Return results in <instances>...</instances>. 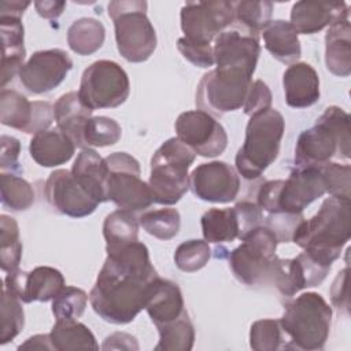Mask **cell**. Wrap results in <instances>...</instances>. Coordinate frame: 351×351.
I'll use <instances>...</instances> for the list:
<instances>
[{
    "instance_id": "cell-4",
    "label": "cell",
    "mask_w": 351,
    "mask_h": 351,
    "mask_svg": "<svg viewBox=\"0 0 351 351\" xmlns=\"http://www.w3.org/2000/svg\"><path fill=\"white\" fill-rule=\"evenodd\" d=\"M332 307L317 292H304L288 302L280 318L282 333L288 336L284 346L291 350H322L330 332Z\"/></svg>"
},
{
    "instance_id": "cell-8",
    "label": "cell",
    "mask_w": 351,
    "mask_h": 351,
    "mask_svg": "<svg viewBox=\"0 0 351 351\" xmlns=\"http://www.w3.org/2000/svg\"><path fill=\"white\" fill-rule=\"evenodd\" d=\"M147 1L138 0L108 4L118 52L132 63L145 62L156 48V32L147 16Z\"/></svg>"
},
{
    "instance_id": "cell-55",
    "label": "cell",
    "mask_w": 351,
    "mask_h": 351,
    "mask_svg": "<svg viewBox=\"0 0 351 351\" xmlns=\"http://www.w3.org/2000/svg\"><path fill=\"white\" fill-rule=\"evenodd\" d=\"M18 350H53L49 335H34L18 346Z\"/></svg>"
},
{
    "instance_id": "cell-25",
    "label": "cell",
    "mask_w": 351,
    "mask_h": 351,
    "mask_svg": "<svg viewBox=\"0 0 351 351\" xmlns=\"http://www.w3.org/2000/svg\"><path fill=\"white\" fill-rule=\"evenodd\" d=\"M53 118L56 128L69 136L75 147L84 149V129L92 118V110L80 99L78 92H67L62 95L53 104Z\"/></svg>"
},
{
    "instance_id": "cell-12",
    "label": "cell",
    "mask_w": 351,
    "mask_h": 351,
    "mask_svg": "<svg viewBox=\"0 0 351 351\" xmlns=\"http://www.w3.org/2000/svg\"><path fill=\"white\" fill-rule=\"evenodd\" d=\"M129 93V77L117 62L96 60L82 73L78 96L92 111L115 108L126 101Z\"/></svg>"
},
{
    "instance_id": "cell-26",
    "label": "cell",
    "mask_w": 351,
    "mask_h": 351,
    "mask_svg": "<svg viewBox=\"0 0 351 351\" xmlns=\"http://www.w3.org/2000/svg\"><path fill=\"white\" fill-rule=\"evenodd\" d=\"M71 173L80 185L100 204L107 200V176L108 169L104 158H101L95 149L84 148L77 155Z\"/></svg>"
},
{
    "instance_id": "cell-22",
    "label": "cell",
    "mask_w": 351,
    "mask_h": 351,
    "mask_svg": "<svg viewBox=\"0 0 351 351\" xmlns=\"http://www.w3.org/2000/svg\"><path fill=\"white\" fill-rule=\"evenodd\" d=\"M0 33L3 43L1 53V88L19 74L26 58L25 29L21 18L0 16Z\"/></svg>"
},
{
    "instance_id": "cell-2",
    "label": "cell",
    "mask_w": 351,
    "mask_h": 351,
    "mask_svg": "<svg viewBox=\"0 0 351 351\" xmlns=\"http://www.w3.org/2000/svg\"><path fill=\"white\" fill-rule=\"evenodd\" d=\"M350 207L348 200L325 199L315 215L299 223L292 241L318 263L332 267L350 240Z\"/></svg>"
},
{
    "instance_id": "cell-42",
    "label": "cell",
    "mask_w": 351,
    "mask_h": 351,
    "mask_svg": "<svg viewBox=\"0 0 351 351\" xmlns=\"http://www.w3.org/2000/svg\"><path fill=\"white\" fill-rule=\"evenodd\" d=\"M211 258V248L206 240H188L181 243L174 251L176 266L185 273L203 269Z\"/></svg>"
},
{
    "instance_id": "cell-53",
    "label": "cell",
    "mask_w": 351,
    "mask_h": 351,
    "mask_svg": "<svg viewBox=\"0 0 351 351\" xmlns=\"http://www.w3.org/2000/svg\"><path fill=\"white\" fill-rule=\"evenodd\" d=\"M37 14L45 19H56L62 15L66 7V1H34Z\"/></svg>"
},
{
    "instance_id": "cell-11",
    "label": "cell",
    "mask_w": 351,
    "mask_h": 351,
    "mask_svg": "<svg viewBox=\"0 0 351 351\" xmlns=\"http://www.w3.org/2000/svg\"><path fill=\"white\" fill-rule=\"evenodd\" d=\"M104 160L108 169L107 200L133 213L145 210L154 203L148 182L140 178L141 170L136 158L128 152H112Z\"/></svg>"
},
{
    "instance_id": "cell-16",
    "label": "cell",
    "mask_w": 351,
    "mask_h": 351,
    "mask_svg": "<svg viewBox=\"0 0 351 351\" xmlns=\"http://www.w3.org/2000/svg\"><path fill=\"white\" fill-rule=\"evenodd\" d=\"M214 62L217 67H233L254 75L261 53L259 34L233 22L214 38Z\"/></svg>"
},
{
    "instance_id": "cell-48",
    "label": "cell",
    "mask_w": 351,
    "mask_h": 351,
    "mask_svg": "<svg viewBox=\"0 0 351 351\" xmlns=\"http://www.w3.org/2000/svg\"><path fill=\"white\" fill-rule=\"evenodd\" d=\"M177 48L180 53L192 64L202 67V69H208L211 67L214 62V52L211 45H202V44H195L188 41L186 38L181 37L177 41Z\"/></svg>"
},
{
    "instance_id": "cell-32",
    "label": "cell",
    "mask_w": 351,
    "mask_h": 351,
    "mask_svg": "<svg viewBox=\"0 0 351 351\" xmlns=\"http://www.w3.org/2000/svg\"><path fill=\"white\" fill-rule=\"evenodd\" d=\"M33 101L14 89H1L0 93V121L4 126L29 133L33 119Z\"/></svg>"
},
{
    "instance_id": "cell-6",
    "label": "cell",
    "mask_w": 351,
    "mask_h": 351,
    "mask_svg": "<svg viewBox=\"0 0 351 351\" xmlns=\"http://www.w3.org/2000/svg\"><path fill=\"white\" fill-rule=\"evenodd\" d=\"M325 193L319 166H295L287 180L265 181L258 189L255 203L269 214H302L307 206Z\"/></svg>"
},
{
    "instance_id": "cell-37",
    "label": "cell",
    "mask_w": 351,
    "mask_h": 351,
    "mask_svg": "<svg viewBox=\"0 0 351 351\" xmlns=\"http://www.w3.org/2000/svg\"><path fill=\"white\" fill-rule=\"evenodd\" d=\"M1 204L12 211H25L34 203V192L32 185L22 177L12 173L0 174Z\"/></svg>"
},
{
    "instance_id": "cell-41",
    "label": "cell",
    "mask_w": 351,
    "mask_h": 351,
    "mask_svg": "<svg viewBox=\"0 0 351 351\" xmlns=\"http://www.w3.org/2000/svg\"><path fill=\"white\" fill-rule=\"evenodd\" d=\"M122 129L119 123L108 117H92L84 129V143L86 148L108 147L119 141Z\"/></svg>"
},
{
    "instance_id": "cell-44",
    "label": "cell",
    "mask_w": 351,
    "mask_h": 351,
    "mask_svg": "<svg viewBox=\"0 0 351 351\" xmlns=\"http://www.w3.org/2000/svg\"><path fill=\"white\" fill-rule=\"evenodd\" d=\"M284 341L280 321L273 318L258 319L250 329V346L255 351H276Z\"/></svg>"
},
{
    "instance_id": "cell-43",
    "label": "cell",
    "mask_w": 351,
    "mask_h": 351,
    "mask_svg": "<svg viewBox=\"0 0 351 351\" xmlns=\"http://www.w3.org/2000/svg\"><path fill=\"white\" fill-rule=\"evenodd\" d=\"M86 292L77 287L64 285L52 299V313L56 319H78L88 303Z\"/></svg>"
},
{
    "instance_id": "cell-27",
    "label": "cell",
    "mask_w": 351,
    "mask_h": 351,
    "mask_svg": "<svg viewBox=\"0 0 351 351\" xmlns=\"http://www.w3.org/2000/svg\"><path fill=\"white\" fill-rule=\"evenodd\" d=\"M325 64L337 77L351 73V25L350 19L332 23L325 34Z\"/></svg>"
},
{
    "instance_id": "cell-19",
    "label": "cell",
    "mask_w": 351,
    "mask_h": 351,
    "mask_svg": "<svg viewBox=\"0 0 351 351\" xmlns=\"http://www.w3.org/2000/svg\"><path fill=\"white\" fill-rule=\"evenodd\" d=\"M64 287L63 274L51 266H38L32 271L14 270L4 278V289L22 303L49 302Z\"/></svg>"
},
{
    "instance_id": "cell-33",
    "label": "cell",
    "mask_w": 351,
    "mask_h": 351,
    "mask_svg": "<svg viewBox=\"0 0 351 351\" xmlns=\"http://www.w3.org/2000/svg\"><path fill=\"white\" fill-rule=\"evenodd\" d=\"M138 228L140 222L133 211L118 208L110 213L103 222L106 248H115L137 241Z\"/></svg>"
},
{
    "instance_id": "cell-21",
    "label": "cell",
    "mask_w": 351,
    "mask_h": 351,
    "mask_svg": "<svg viewBox=\"0 0 351 351\" xmlns=\"http://www.w3.org/2000/svg\"><path fill=\"white\" fill-rule=\"evenodd\" d=\"M285 101L292 108H306L319 99V78L313 66L306 62L289 64L282 75Z\"/></svg>"
},
{
    "instance_id": "cell-34",
    "label": "cell",
    "mask_w": 351,
    "mask_h": 351,
    "mask_svg": "<svg viewBox=\"0 0 351 351\" xmlns=\"http://www.w3.org/2000/svg\"><path fill=\"white\" fill-rule=\"evenodd\" d=\"M159 341L155 351H189L195 343V328L186 311L178 318L156 326Z\"/></svg>"
},
{
    "instance_id": "cell-18",
    "label": "cell",
    "mask_w": 351,
    "mask_h": 351,
    "mask_svg": "<svg viewBox=\"0 0 351 351\" xmlns=\"http://www.w3.org/2000/svg\"><path fill=\"white\" fill-rule=\"evenodd\" d=\"M47 202L60 214L71 218L90 215L99 203L80 185L71 170H53L45 181Z\"/></svg>"
},
{
    "instance_id": "cell-45",
    "label": "cell",
    "mask_w": 351,
    "mask_h": 351,
    "mask_svg": "<svg viewBox=\"0 0 351 351\" xmlns=\"http://www.w3.org/2000/svg\"><path fill=\"white\" fill-rule=\"evenodd\" d=\"M326 192L337 199L350 202L351 188V167L350 165H341L337 162H328L319 166Z\"/></svg>"
},
{
    "instance_id": "cell-24",
    "label": "cell",
    "mask_w": 351,
    "mask_h": 351,
    "mask_svg": "<svg viewBox=\"0 0 351 351\" xmlns=\"http://www.w3.org/2000/svg\"><path fill=\"white\" fill-rule=\"evenodd\" d=\"M145 310L155 326L178 318L185 311L180 287L174 281L158 277L149 289Z\"/></svg>"
},
{
    "instance_id": "cell-29",
    "label": "cell",
    "mask_w": 351,
    "mask_h": 351,
    "mask_svg": "<svg viewBox=\"0 0 351 351\" xmlns=\"http://www.w3.org/2000/svg\"><path fill=\"white\" fill-rule=\"evenodd\" d=\"M200 225L207 243H230L240 239V222L234 207L207 210L200 218Z\"/></svg>"
},
{
    "instance_id": "cell-30",
    "label": "cell",
    "mask_w": 351,
    "mask_h": 351,
    "mask_svg": "<svg viewBox=\"0 0 351 351\" xmlns=\"http://www.w3.org/2000/svg\"><path fill=\"white\" fill-rule=\"evenodd\" d=\"M51 343L56 351L99 350L92 330L77 319H56L49 333Z\"/></svg>"
},
{
    "instance_id": "cell-46",
    "label": "cell",
    "mask_w": 351,
    "mask_h": 351,
    "mask_svg": "<svg viewBox=\"0 0 351 351\" xmlns=\"http://www.w3.org/2000/svg\"><path fill=\"white\" fill-rule=\"evenodd\" d=\"M303 219H304L303 214H288V213L269 214L265 218V226H267L276 234L278 243H289L292 241V236L296 228Z\"/></svg>"
},
{
    "instance_id": "cell-5",
    "label": "cell",
    "mask_w": 351,
    "mask_h": 351,
    "mask_svg": "<svg viewBox=\"0 0 351 351\" xmlns=\"http://www.w3.org/2000/svg\"><path fill=\"white\" fill-rule=\"evenodd\" d=\"M285 121L276 108L250 117L244 144L236 154V171L245 180H256L277 159Z\"/></svg>"
},
{
    "instance_id": "cell-28",
    "label": "cell",
    "mask_w": 351,
    "mask_h": 351,
    "mask_svg": "<svg viewBox=\"0 0 351 351\" xmlns=\"http://www.w3.org/2000/svg\"><path fill=\"white\" fill-rule=\"evenodd\" d=\"M298 30L293 25L284 19L271 21L263 30L265 48L274 59L285 64L296 63L302 56Z\"/></svg>"
},
{
    "instance_id": "cell-40",
    "label": "cell",
    "mask_w": 351,
    "mask_h": 351,
    "mask_svg": "<svg viewBox=\"0 0 351 351\" xmlns=\"http://www.w3.org/2000/svg\"><path fill=\"white\" fill-rule=\"evenodd\" d=\"M25 313L22 302L5 291H1V332L0 344H7L14 340L23 329Z\"/></svg>"
},
{
    "instance_id": "cell-31",
    "label": "cell",
    "mask_w": 351,
    "mask_h": 351,
    "mask_svg": "<svg viewBox=\"0 0 351 351\" xmlns=\"http://www.w3.org/2000/svg\"><path fill=\"white\" fill-rule=\"evenodd\" d=\"M106 38L104 25L95 18H80L67 29V44L73 52L81 56L99 51Z\"/></svg>"
},
{
    "instance_id": "cell-17",
    "label": "cell",
    "mask_w": 351,
    "mask_h": 351,
    "mask_svg": "<svg viewBox=\"0 0 351 351\" xmlns=\"http://www.w3.org/2000/svg\"><path fill=\"white\" fill-rule=\"evenodd\" d=\"M189 188L200 200L210 203H230L240 191L239 173L226 162L202 163L189 176Z\"/></svg>"
},
{
    "instance_id": "cell-7",
    "label": "cell",
    "mask_w": 351,
    "mask_h": 351,
    "mask_svg": "<svg viewBox=\"0 0 351 351\" xmlns=\"http://www.w3.org/2000/svg\"><path fill=\"white\" fill-rule=\"evenodd\" d=\"M196 154L178 137L166 140L151 158L148 186L154 203L171 206L189 189L188 170Z\"/></svg>"
},
{
    "instance_id": "cell-1",
    "label": "cell",
    "mask_w": 351,
    "mask_h": 351,
    "mask_svg": "<svg viewBox=\"0 0 351 351\" xmlns=\"http://www.w3.org/2000/svg\"><path fill=\"white\" fill-rule=\"evenodd\" d=\"M106 251L107 258L89 292V302L106 322L129 324L145 308L152 282L159 276L147 245L138 240Z\"/></svg>"
},
{
    "instance_id": "cell-39",
    "label": "cell",
    "mask_w": 351,
    "mask_h": 351,
    "mask_svg": "<svg viewBox=\"0 0 351 351\" xmlns=\"http://www.w3.org/2000/svg\"><path fill=\"white\" fill-rule=\"evenodd\" d=\"M234 23L248 29L252 33H262V30L271 22L273 4L270 1H234Z\"/></svg>"
},
{
    "instance_id": "cell-14",
    "label": "cell",
    "mask_w": 351,
    "mask_h": 351,
    "mask_svg": "<svg viewBox=\"0 0 351 351\" xmlns=\"http://www.w3.org/2000/svg\"><path fill=\"white\" fill-rule=\"evenodd\" d=\"M174 129L177 137L203 158L218 156L228 145L225 128L213 115L202 110L181 112Z\"/></svg>"
},
{
    "instance_id": "cell-15",
    "label": "cell",
    "mask_w": 351,
    "mask_h": 351,
    "mask_svg": "<svg viewBox=\"0 0 351 351\" xmlns=\"http://www.w3.org/2000/svg\"><path fill=\"white\" fill-rule=\"evenodd\" d=\"M71 69L73 60L66 51L60 48L43 49L29 58L18 77L26 90L41 95L59 86Z\"/></svg>"
},
{
    "instance_id": "cell-20",
    "label": "cell",
    "mask_w": 351,
    "mask_h": 351,
    "mask_svg": "<svg viewBox=\"0 0 351 351\" xmlns=\"http://www.w3.org/2000/svg\"><path fill=\"white\" fill-rule=\"evenodd\" d=\"M350 19L344 1H296L291 8V23L299 34H314L332 23Z\"/></svg>"
},
{
    "instance_id": "cell-13",
    "label": "cell",
    "mask_w": 351,
    "mask_h": 351,
    "mask_svg": "<svg viewBox=\"0 0 351 351\" xmlns=\"http://www.w3.org/2000/svg\"><path fill=\"white\" fill-rule=\"evenodd\" d=\"M181 29L191 43L211 45V41L233 25V1H188L181 8Z\"/></svg>"
},
{
    "instance_id": "cell-10",
    "label": "cell",
    "mask_w": 351,
    "mask_h": 351,
    "mask_svg": "<svg viewBox=\"0 0 351 351\" xmlns=\"http://www.w3.org/2000/svg\"><path fill=\"white\" fill-rule=\"evenodd\" d=\"M278 240L265 225L251 229L241 237V244L228 254L234 277L245 285L269 284Z\"/></svg>"
},
{
    "instance_id": "cell-52",
    "label": "cell",
    "mask_w": 351,
    "mask_h": 351,
    "mask_svg": "<svg viewBox=\"0 0 351 351\" xmlns=\"http://www.w3.org/2000/svg\"><path fill=\"white\" fill-rule=\"evenodd\" d=\"M103 350H138V343L134 336L125 332H115L106 337Z\"/></svg>"
},
{
    "instance_id": "cell-36",
    "label": "cell",
    "mask_w": 351,
    "mask_h": 351,
    "mask_svg": "<svg viewBox=\"0 0 351 351\" xmlns=\"http://www.w3.org/2000/svg\"><path fill=\"white\" fill-rule=\"evenodd\" d=\"M22 258V241L16 221L5 214L0 215V266L5 273L19 267Z\"/></svg>"
},
{
    "instance_id": "cell-23",
    "label": "cell",
    "mask_w": 351,
    "mask_h": 351,
    "mask_svg": "<svg viewBox=\"0 0 351 351\" xmlns=\"http://www.w3.org/2000/svg\"><path fill=\"white\" fill-rule=\"evenodd\" d=\"M29 152L37 165L43 167H56L73 158L75 144L56 128L33 134L29 144Z\"/></svg>"
},
{
    "instance_id": "cell-47",
    "label": "cell",
    "mask_w": 351,
    "mask_h": 351,
    "mask_svg": "<svg viewBox=\"0 0 351 351\" xmlns=\"http://www.w3.org/2000/svg\"><path fill=\"white\" fill-rule=\"evenodd\" d=\"M271 100L273 96L269 86L262 80H255L248 89L243 111L245 115L252 117L271 108Z\"/></svg>"
},
{
    "instance_id": "cell-35",
    "label": "cell",
    "mask_w": 351,
    "mask_h": 351,
    "mask_svg": "<svg viewBox=\"0 0 351 351\" xmlns=\"http://www.w3.org/2000/svg\"><path fill=\"white\" fill-rule=\"evenodd\" d=\"M269 284H273L278 292L287 298H291L299 291L307 288L306 277L299 259H284L276 256L270 270Z\"/></svg>"
},
{
    "instance_id": "cell-50",
    "label": "cell",
    "mask_w": 351,
    "mask_h": 351,
    "mask_svg": "<svg viewBox=\"0 0 351 351\" xmlns=\"http://www.w3.org/2000/svg\"><path fill=\"white\" fill-rule=\"evenodd\" d=\"M19 154H21V143L18 138L12 136L3 134L1 136V154H0V167L1 170L10 171H21L19 166Z\"/></svg>"
},
{
    "instance_id": "cell-38",
    "label": "cell",
    "mask_w": 351,
    "mask_h": 351,
    "mask_svg": "<svg viewBox=\"0 0 351 351\" xmlns=\"http://www.w3.org/2000/svg\"><path fill=\"white\" fill-rule=\"evenodd\" d=\"M138 222L148 234L159 240H170L178 234L181 217L176 208L165 207L143 213Z\"/></svg>"
},
{
    "instance_id": "cell-49",
    "label": "cell",
    "mask_w": 351,
    "mask_h": 351,
    "mask_svg": "<svg viewBox=\"0 0 351 351\" xmlns=\"http://www.w3.org/2000/svg\"><path fill=\"white\" fill-rule=\"evenodd\" d=\"M234 210L239 217L240 222V240L243 236H245L251 229L261 225L263 221V214L261 207L255 202L250 200H241L236 203Z\"/></svg>"
},
{
    "instance_id": "cell-3",
    "label": "cell",
    "mask_w": 351,
    "mask_h": 351,
    "mask_svg": "<svg viewBox=\"0 0 351 351\" xmlns=\"http://www.w3.org/2000/svg\"><path fill=\"white\" fill-rule=\"evenodd\" d=\"M350 115L343 108L330 106L313 128L299 134L295 166H321L333 156L350 159Z\"/></svg>"
},
{
    "instance_id": "cell-51",
    "label": "cell",
    "mask_w": 351,
    "mask_h": 351,
    "mask_svg": "<svg viewBox=\"0 0 351 351\" xmlns=\"http://www.w3.org/2000/svg\"><path fill=\"white\" fill-rule=\"evenodd\" d=\"M347 273L348 267L343 269L335 278L330 288V299L339 311L348 313V288H347Z\"/></svg>"
},
{
    "instance_id": "cell-9",
    "label": "cell",
    "mask_w": 351,
    "mask_h": 351,
    "mask_svg": "<svg viewBox=\"0 0 351 351\" xmlns=\"http://www.w3.org/2000/svg\"><path fill=\"white\" fill-rule=\"evenodd\" d=\"M252 74L241 69L215 67L206 73L196 89V107L210 115L222 117L244 106Z\"/></svg>"
},
{
    "instance_id": "cell-54",
    "label": "cell",
    "mask_w": 351,
    "mask_h": 351,
    "mask_svg": "<svg viewBox=\"0 0 351 351\" xmlns=\"http://www.w3.org/2000/svg\"><path fill=\"white\" fill-rule=\"evenodd\" d=\"M30 1H7L0 3V16H14L22 18L26 8L30 5Z\"/></svg>"
}]
</instances>
